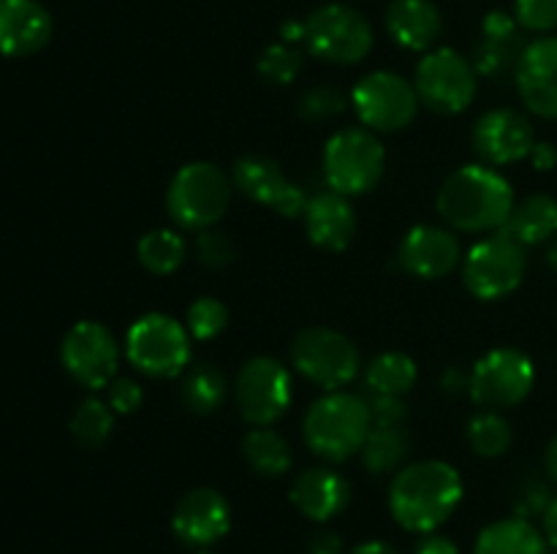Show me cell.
<instances>
[{
	"instance_id": "8",
	"label": "cell",
	"mask_w": 557,
	"mask_h": 554,
	"mask_svg": "<svg viewBox=\"0 0 557 554\" xmlns=\"http://www.w3.org/2000/svg\"><path fill=\"white\" fill-rule=\"evenodd\" d=\"M368 16L346 3H324L305 20V47L332 65H357L373 49Z\"/></svg>"
},
{
	"instance_id": "35",
	"label": "cell",
	"mask_w": 557,
	"mask_h": 554,
	"mask_svg": "<svg viewBox=\"0 0 557 554\" xmlns=\"http://www.w3.org/2000/svg\"><path fill=\"white\" fill-rule=\"evenodd\" d=\"M185 326H188L194 340L199 342L215 340V337L223 335V329L228 326V307L218 297H199L188 307Z\"/></svg>"
},
{
	"instance_id": "23",
	"label": "cell",
	"mask_w": 557,
	"mask_h": 554,
	"mask_svg": "<svg viewBox=\"0 0 557 554\" xmlns=\"http://www.w3.org/2000/svg\"><path fill=\"white\" fill-rule=\"evenodd\" d=\"M386 33L411 52H430L444 33V16L433 0H392L386 9Z\"/></svg>"
},
{
	"instance_id": "29",
	"label": "cell",
	"mask_w": 557,
	"mask_h": 554,
	"mask_svg": "<svg viewBox=\"0 0 557 554\" xmlns=\"http://www.w3.org/2000/svg\"><path fill=\"white\" fill-rule=\"evenodd\" d=\"M183 378V405L188 407L196 416H210V413L221 411V405L226 402L228 383L223 378L221 369H215L212 364H196V367L185 369Z\"/></svg>"
},
{
	"instance_id": "17",
	"label": "cell",
	"mask_w": 557,
	"mask_h": 554,
	"mask_svg": "<svg viewBox=\"0 0 557 554\" xmlns=\"http://www.w3.org/2000/svg\"><path fill=\"white\" fill-rule=\"evenodd\" d=\"M172 530L185 546L210 549L232 530V505L218 489H190L174 505Z\"/></svg>"
},
{
	"instance_id": "24",
	"label": "cell",
	"mask_w": 557,
	"mask_h": 554,
	"mask_svg": "<svg viewBox=\"0 0 557 554\" xmlns=\"http://www.w3.org/2000/svg\"><path fill=\"white\" fill-rule=\"evenodd\" d=\"M500 231L520 242L522 248L553 242L557 237V201L547 193L528 196L520 204H515Z\"/></svg>"
},
{
	"instance_id": "42",
	"label": "cell",
	"mask_w": 557,
	"mask_h": 554,
	"mask_svg": "<svg viewBox=\"0 0 557 554\" xmlns=\"http://www.w3.org/2000/svg\"><path fill=\"white\" fill-rule=\"evenodd\" d=\"M482 36L484 38H520V25H517L515 14H506V11H490L482 22Z\"/></svg>"
},
{
	"instance_id": "27",
	"label": "cell",
	"mask_w": 557,
	"mask_h": 554,
	"mask_svg": "<svg viewBox=\"0 0 557 554\" xmlns=\"http://www.w3.org/2000/svg\"><path fill=\"white\" fill-rule=\"evenodd\" d=\"M419 367L408 353L386 351L370 358L368 369H364V386L370 394H389V396H406L408 391L417 386Z\"/></svg>"
},
{
	"instance_id": "13",
	"label": "cell",
	"mask_w": 557,
	"mask_h": 554,
	"mask_svg": "<svg viewBox=\"0 0 557 554\" xmlns=\"http://www.w3.org/2000/svg\"><path fill=\"white\" fill-rule=\"evenodd\" d=\"M292 375L275 356H253L234 378V402L250 427H272L292 407Z\"/></svg>"
},
{
	"instance_id": "19",
	"label": "cell",
	"mask_w": 557,
	"mask_h": 554,
	"mask_svg": "<svg viewBox=\"0 0 557 554\" xmlns=\"http://www.w3.org/2000/svg\"><path fill=\"white\" fill-rule=\"evenodd\" d=\"M397 259L411 275L422 280H441L460 264V239L451 234V228L419 223L403 237Z\"/></svg>"
},
{
	"instance_id": "14",
	"label": "cell",
	"mask_w": 557,
	"mask_h": 554,
	"mask_svg": "<svg viewBox=\"0 0 557 554\" xmlns=\"http://www.w3.org/2000/svg\"><path fill=\"white\" fill-rule=\"evenodd\" d=\"M120 356H123L120 342L98 320L74 324L65 331L63 345H60V362L65 373L87 391L107 389L117 378Z\"/></svg>"
},
{
	"instance_id": "31",
	"label": "cell",
	"mask_w": 557,
	"mask_h": 554,
	"mask_svg": "<svg viewBox=\"0 0 557 554\" xmlns=\"http://www.w3.org/2000/svg\"><path fill=\"white\" fill-rule=\"evenodd\" d=\"M114 411L109 407L107 400L101 396H87L76 405V411L71 413L69 432L82 449H101L109 438H112L114 429Z\"/></svg>"
},
{
	"instance_id": "5",
	"label": "cell",
	"mask_w": 557,
	"mask_h": 554,
	"mask_svg": "<svg viewBox=\"0 0 557 554\" xmlns=\"http://www.w3.org/2000/svg\"><path fill=\"white\" fill-rule=\"evenodd\" d=\"M188 326L166 313H145L125 331V356L136 373L156 380L177 378L190 364Z\"/></svg>"
},
{
	"instance_id": "48",
	"label": "cell",
	"mask_w": 557,
	"mask_h": 554,
	"mask_svg": "<svg viewBox=\"0 0 557 554\" xmlns=\"http://www.w3.org/2000/svg\"><path fill=\"white\" fill-rule=\"evenodd\" d=\"M351 554H400V552L386 541H368V543H359Z\"/></svg>"
},
{
	"instance_id": "28",
	"label": "cell",
	"mask_w": 557,
	"mask_h": 554,
	"mask_svg": "<svg viewBox=\"0 0 557 554\" xmlns=\"http://www.w3.org/2000/svg\"><path fill=\"white\" fill-rule=\"evenodd\" d=\"M136 259L150 275H174L188 259V242L174 228H152L136 244Z\"/></svg>"
},
{
	"instance_id": "22",
	"label": "cell",
	"mask_w": 557,
	"mask_h": 554,
	"mask_svg": "<svg viewBox=\"0 0 557 554\" xmlns=\"http://www.w3.org/2000/svg\"><path fill=\"white\" fill-rule=\"evenodd\" d=\"M288 498L299 514L324 525L346 511L348 500H351V483L332 467H310L294 478Z\"/></svg>"
},
{
	"instance_id": "1",
	"label": "cell",
	"mask_w": 557,
	"mask_h": 554,
	"mask_svg": "<svg viewBox=\"0 0 557 554\" xmlns=\"http://www.w3.org/2000/svg\"><path fill=\"white\" fill-rule=\"evenodd\" d=\"M466 483L460 470L444 459H419L403 465L389 487V511L408 532L438 530L460 508Z\"/></svg>"
},
{
	"instance_id": "2",
	"label": "cell",
	"mask_w": 557,
	"mask_h": 554,
	"mask_svg": "<svg viewBox=\"0 0 557 554\" xmlns=\"http://www.w3.org/2000/svg\"><path fill=\"white\" fill-rule=\"evenodd\" d=\"M515 188L487 163H466L455 168L435 196V210L455 231H500L515 210Z\"/></svg>"
},
{
	"instance_id": "15",
	"label": "cell",
	"mask_w": 557,
	"mask_h": 554,
	"mask_svg": "<svg viewBox=\"0 0 557 554\" xmlns=\"http://www.w3.org/2000/svg\"><path fill=\"white\" fill-rule=\"evenodd\" d=\"M232 182L245 199L270 206L283 217H302L305 206H308L305 190L292 182L283 168L267 155L250 152V155L237 158L232 166Z\"/></svg>"
},
{
	"instance_id": "9",
	"label": "cell",
	"mask_w": 557,
	"mask_h": 554,
	"mask_svg": "<svg viewBox=\"0 0 557 554\" xmlns=\"http://www.w3.org/2000/svg\"><path fill=\"white\" fill-rule=\"evenodd\" d=\"M292 364L324 391H341L359 375V348L330 326H308L292 340Z\"/></svg>"
},
{
	"instance_id": "46",
	"label": "cell",
	"mask_w": 557,
	"mask_h": 554,
	"mask_svg": "<svg viewBox=\"0 0 557 554\" xmlns=\"http://www.w3.org/2000/svg\"><path fill=\"white\" fill-rule=\"evenodd\" d=\"M542 532L547 538V543L553 549H557V498H553V503L547 505L542 516Z\"/></svg>"
},
{
	"instance_id": "50",
	"label": "cell",
	"mask_w": 557,
	"mask_h": 554,
	"mask_svg": "<svg viewBox=\"0 0 557 554\" xmlns=\"http://www.w3.org/2000/svg\"><path fill=\"white\" fill-rule=\"evenodd\" d=\"M547 264H549V269L557 275V237L549 242V248H547Z\"/></svg>"
},
{
	"instance_id": "33",
	"label": "cell",
	"mask_w": 557,
	"mask_h": 554,
	"mask_svg": "<svg viewBox=\"0 0 557 554\" xmlns=\"http://www.w3.org/2000/svg\"><path fill=\"white\" fill-rule=\"evenodd\" d=\"M520 38H482V43L476 47V54H473V65H476L479 76H487V79H500L509 71H517V63H520L522 54Z\"/></svg>"
},
{
	"instance_id": "26",
	"label": "cell",
	"mask_w": 557,
	"mask_h": 554,
	"mask_svg": "<svg viewBox=\"0 0 557 554\" xmlns=\"http://www.w3.org/2000/svg\"><path fill=\"white\" fill-rule=\"evenodd\" d=\"M243 456L253 473L264 478H277L292 470L294 451L283 435L272 427H253L243 438Z\"/></svg>"
},
{
	"instance_id": "11",
	"label": "cell",
	"mask_w": 557,
	"mask_h": 554,
	"mask_svg": "<svg viewBox=\"0 0 557 554\" xmlns=\"http://www.w3.org/2000/svg\"><path fill=\"white\" fill-rule=\"evenodd\" d=\"M351 106L362 128L373 134H397L408 128L419 112V96L413 81L395 71H373L364 74L351 90Z\"/></svg>"
},
{
	"instance_id": "6",
	"label": "cell",
	"mask_w": 557,
	"mask_h": 554,
	"mask_svg": "<svg viewBox=\"0 0 557 554\" xmlns=\"http://www.w3.org/2000/svg\"><path fill=\"white\" fill-rule=\"evenodd\" d=\"M386 172V150L379 134L368 128H341L324 147V179L330 190L362 196L379 188Z\"/></svg>"
},
{
	"instance_id": "32",
	"label": "cell",
	"mask_w": 557,
	"mask_h": 554,
	"mask_svg": "<svg viewBox=\"0 0 557 554\" xmlns=\"http://www.w3.org/2000/svg\"><path fill=\"white\" fill-rule=\"evenodd\" d=\"M511 424L498 411H484L468 421V445L476 456L484 459H498L511 449Z\"/></svg>"
},
{
	"instance_id": "4",
	"label": "cell",
	"mask_w": 557,
	"mask_h": 554,
	"mask_svg": "<svg viewBox=\"0 0 557 554\" xmlns=\"http://www.w3.org/2000/svg\"><path fill=\"white\" fill-rule=\"evenodd\" d=\"M232 190V177L218 163H185L169 182L166 212L183 231H207L226 215Z\"/></svg>"
},
{
	"instance_id": "40",
	"label": "cell",
	"mask_w": 557,
	"mask_h": 554,
	"mask_svg": "<svg viewBox=\"0 0 557 554\" xmlns=\"http://www.w3.org/2000/svg\"><path fill=\"white\" fill-rule=\"evenodd\" d=\"M370 418H373V427H403L408 416V405L403 396H389V394H373L368 400Z\"/></svg>"
},
{
	"instance_id": "21",
	"label": "cell",
	"mask_w": 557,
	"mask_h": 554,
	"mask_svg": "<svg viewBox=\"0 0 557 554\" xmlns=\"http://www.w3.org/2000/svg\"><path fill=\"white\" fill-rule=\"evenodd\" d=\"M302 221L310 242L321 250H330V253L346 250L357 234V215H354L351 199L335 193V190H321V193L310 196Z\"/></svg>"
},
{
	"instance_id": "18",
	"label": "cell",
	"mask_w": 557,
	"mask_h": 554,
	"mask_svg": "<svg viewBox=\"0 0 557 554\" xmlns=\"http://www.w3.org/2000/svg\"><path fill=\"white\" fill-rule=\"evenodd\" d=\"M515 76L528 112L542 119H557V36L525 43Z\"/></svg>"
},
{
	"instance_id": "20",
	"label": "cell",
	"mask_w": 557,
	"mask_h": 554,
	"mask_svg": "<svg viewBox=\"0 0 557 554\" xmlns=\"http://www.w3.org/2000/svg\"><path fill=\"white\" fill-rule=\"evenodd\" d=\"M52 14L38 0H0V54L30 58L52 38Z\"/></svg>"
},
{
	"instance_id": "30",
	"label": "cell",
	"mask_w": 557,
	"mask_h": 554,
	"mask_svg": "<svg viewBox=\"0 0 557 554\" xmlns=\"http://www.w3.org/2000/svg\"><path fill=\"white\" fill-rule=\"evenodd\" d=\"M408 449H411V440H408L403 427H373L359 456H362V465L373 476H384V473L400 470L408 456Z\"/></svg>"
},
{
	"instance_id": "3",
	"label": "cell",
	"mask_w": 557,
	"mask_h": 554,
	"mask_svg": "<svg viewBox=\"0 0 557 554\" xmlns=\"http://www.w3.org/2000/svg\"><path fill=\"white\" fill-rule=\"evenodd\" d=\"M373 429L368 400L351 391H324L302 418L305 445L324 462H346L362 451Z\"/></svg>"
},
{
	"instance_id": "36",
	"label": "cell",
	"mask_w": 557,
	"mask_h": 554,
	"mask_svg": "<svg viewBox=\"0 0 557 554\" xmlns=\"http://www.w3.org/2000/svg\"><path fill=\"white\" fill-rule=\"evenodd\" d=\"M346 92L337 90L332 85H319L310 87L308 92H302L299 98V117L308 119V123H332V119L341 117L348 106Z\"/></svg>"
},
{
	"instance_id": "41",
	"label": "cell",
	"mask_w": 557,
	"mask_h": 554,
	"mask_svg": "<svg viewBox=\"0 0 557 554\" xmlns=\"http://www.w3.org/2000/svg\"><path fill=\"white\" fill-rule=\"evenodd\" d=\"M553 503L549 498V489L542 481H528L520 489V498H517V516L522 519H531V516H544L547 505Z\"/></svg>"
},
{
	"instance_id": "38",
	"label": "cell",
	"mask_w": 557,
	"mask_h": 554,
	"mask_svg": "<svg viewBox=\"0 0 557 554\" xmlns=\"http://www.w3.org/2000/svg\"><path fill=\"white\" fill-rule=\"evenodd\" d=\"M194 253L199 264L207 266V269H226L234 261V244L223 231L207 228V231L196 234Z\"/></svg>"
},
{
	"instance_id": "25",
	"label": "cell",
	"mask_w": 557,
	"mask_h": 554,
	"mask_svg": "<svg viewBox=\"0 0 557 554\" xmlns=\"http://www.w3.org/2000/svg\"><path fill=\"white\" fill-rule=\"evenodd\" d=\"M473 554H549V543L531 519L509 516L479 532Z\"/></svg>"
},
{
	"instance_id": "49",
	"label": "cell",
	"mask_w": 557,
	"mask_h": 554,
	"mask_svg": "<svg viewBox=\"0 0 557 554\" xmlns=\"http://www.w3.org/2000/svg\"><path fill=\"white\" fill-rule=\"evenodd\" d=\"M544 470L549 473V478H553V481H557V435L549 440L547 454H544Z\"/></svg>"
},
{
	"instance_id": "16",
	"label": "cell",
	"mask_w": 557,
	"mask_h": 554,
	"mask_svg": "<svg viewBox=\"0 0 557 554\" xmlns=\"http://www.w3.org/2000/svg\"><path fill=\"white\" fill-rule=\"evenodd\" d=\"M473 150L487 166H511L531 155L536 144L531 119L517 109H490L473 125Z\"/></svg>"
},
{
	"instance_id": "43",
	"label": "cell",
	"mask_w": 557,
	"mask_h": 554,
	"mask_svg": "<svg viewBox=\"0 0 557 554\" xmlns=\"http://www.w3.org/2000/svg\"><path fill=\"white\" fill-rule=\"evenodd\" d=\"M528 161L533 163V168L536 172H553L557 166V147L553 141H536L531 150V155H528Z\"/></svg>"
},
{
	"instance_id": "34",
	"label": "cell",
	"mask_w": 557,
	"mask_h": 554,
	"mask_svg": "<svg viewBox=\"0 0 557 554\" xmlns=\"http://www.w3.org/2000/svg\"><path fill=\"white\" fill-rule=\"evenodd\" d=\"M256 71H259L261 79L270 81V85L286 87L292 85V81H297L299 71H302V52H299L294 43L286 41L270 43V47L259 54Z\"/></svg>"
},
{
	"instance_id": "12",
	"label": "cell",
	"mask_w": 557,
	"mask_h": 554,
	"mask_svg": "<svg viewBox=\"0 0 557 554\" xmlns=\"http://www.w3.org/2000/svg\"><path fill=\"white\" fill-rule=\"evenodd\" d=\"M536 386V364L520 348H493L471 369L468 394L487 411H506L528 400Z\"/></svg>"
},
{
	"instance_id": "7",
	"label": "cell",
	"mask_w": 557,
	"mask_h": 554,
	"mask_svg": "<svg viewBox=\"0 0 557 554\" xmlns=\"http://www.w3.org/2000/svg\"><path fill=\"white\" fill-rule=\"evenodd\" d=\"M476 79L479 74L473 60H468L457 49L438 47L424 52V58L419 60L413 87H417L422 106H428L435 114H444V117H451V114H462L476 101Z\"/></svg>"
},
{
	"instance_id": "44",
	"label": "cell",
	"mask_w": 557,
	"mask_h": 554,
	"mask_svg": "<svg viewBox=\"0 0 557 554\" xmlns=\"http://www.w3.org/2000/svg\"><path fill=\"white\" fill-rule=\"evenodd\" d=\"M308 554H343V541L337 532L321 530L310 538Z\"/></svg>"
},
{
	"instance_id": "39",
	"label": "cell",
	"mask_w": 557,
	"mask_h": 554,
	"mask_svg": "<svg viewBox=\"0 0 557 554\" xmlns=\"http://www.w3.org/2000/svg\"><path fill=\"white\" fill-rule=\"evenodd\" d=\"M107 402L114 411V416H131L145 402V389L134 378H114L107 386Z\"/></svg>"
},
{
	"instance_id": "45",
	"label": "cell",
	"mask_w": 557,
	"mask_h": 554,
	"mask_svg": "<svg viewBox=\"0 0 557 554\" xmlns=\"http://www.w3.org/2000/svg\"><path fill=\"white\" fill-rule=\"evenodd\" d=\"M413 554H460V549H457V543L449 541L446 536L430 532L428 538H422V543H419Z\"/></svg>"
},
{
	"instance_id": "10",
	"label": "cell",
	"mask_w": 557,
	"mask_h": 554,
	"mask_svg": "<svg viewBox=\"0 0 557 554\" xmlns=\"http://www.w3.org/2000/svg\"><path fill=\"white\" fill-rule=\"evenodd\" d=\"M528 272V255L520 242L495 231L468 250L462 261V282L468 293L482 302H498L522 286Z\"/></svg>"
},
{
	"instance_id": "37",
	"label": "cell",
	"mask_w": 557,
	"mask_h": 554,
	"mask_svg": "<svg viewBox=\"0 0 557 554\" xmlns=\"http://www.w3.org/2000/svg\"><path fill=\"white\" fill-rule=\"evenodd\" d=\"M515 20L528 33H549L557 27V0H515Z\"/></svg>"
},
{
	"instance_id": "47",
	"label": "cell",
	"mask_w": 557,
	"mask_h": 554,
	"mask_svg": "<svg viewBox=\"0 0 557 554\" xmlns=\"http://www.w3.org/2000/svg\"><path fill=\"white\" fill-rule=\"evenodd\" d=\"M281 41L286 43H305V20H286L281 25Z\"/></svg>"
},
{
	"instance_id": "51",
	"label": "cell",
	"mask_w": 557,
	"mask_h": 554,
	"mask_svg": "<svg viewBox=\"0 0 557 554\" xmlns=\"http://www.w3.org/2000/svg\"><path fill=\"white\" fill-rule=\"evenodd\" d=\"M196 554H212V552H210V549H199V552H196Z\"/></svg>"
}]
</instances>
